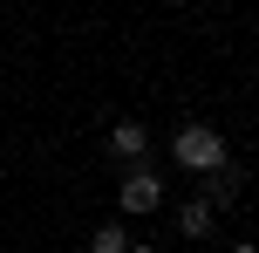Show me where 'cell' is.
<instances>
[{
    "mask_svg": "<svg viewBox=\"0 0 259 253\" xmlns=\"http://www.w3.org/2000/svg\"><path fill=\"white\" fill-rule=\"evenodd\" d=\"M109 151H116V158H143V151H150V130H143L137 117L109 123Z\"/></svg>",
    "mask_w": 259,
    "mask_h": 253,
    "instance_id": "3957f363",
    "label": "cell"
},
{
    "mask_svg": "<svg viewBox=\"0 0 259 253\" xmlns=\"http://www.w3.org/2000/svg\"><path fill=\"white\" fill-rule=\"evenodd\" d=\"M232 192H239V171H232V164H225V171H211V178H205V192H198V199H205L211 212H219V205L232 199Z\"/></svg>",
    "mask_w": 259,
    "mask_h": 253,
    "instance_id": "5b68a950",
    "label": "cell"
},
{
    "mask_svg": "<svg viewBox=\"0 0 259 253\" xmlns=\"http://www.w3.org/2000/svg\"><path fill=\"white\" fill-rule=\"evenodd\" d=\"M130 253H157V246H130Z\"/></svg>",
    "mask_w": 259,
    "mask_h": 253,
    "instance_id": "ba28073f",
    "label": "cell"
},
{
    "mask_svg": "<svg viewBox=\"0 0 259 253\" xmlns=\"http://www.w3.org/2000/svg\"><path fill=\"white\" fill-rule=\"evenodd\" d=\"M116 205L123 212H157V205H164V178L157 171H130L123 192H116Z\"/></svg>",
    "mask_w": 259,
    "mask_h": 253,
    "instance_id": "7a4b0ae2",
    "label": "cell"
},
{
    "mask_svg": "<svg viewBox=\"0 0 259 253\" xmlns=\"http://www.w3.org/2000/svg\"><path fill=\"white\" fill-rule=\"evenodd\" d=\"M170 164H184V171H198V178L225 171V137L211 130V123H184V130L170 137Z\"/></svg>",
    "mask_w": 259,
    "mask_h": 253,
    "instance_id": "6da1fadb",
    "label": "cell"
},
{
    "mask_svg": "<svg viewBox=\"0 0 259 253\" xmlns=\"http://www.w3.org/2000/svg\"><path fill=\"white\" fill-rule=\"evenodd\" d=\"M211 219H219V212H211L205 199H184V205H178V226L191 233V240H205V233H211Z\"/></svg>",
    "mask_w": 259,
    "mask_h": 253,
    "instance_id": "277c9868",
    "label": "cell"
},
{
    "mask_svg": "<svg viewBox=\"0 0 259 253\" xmlns=\"http://www.w3.org/2000/svg\"><path fill=\"white\" fill-rule=\"evenodd\" d=\"M225 253H259V246H252V240H239V246H225Z\"/></svg>",
    "mask_w": 259,
    "mask_h": 253,
    "instance_id": "52a82bcc",
    "label": "cell"
},
{
    "mask_svg": "<svg viewBox=\"0 0 259 253\" xmlns=\"http://www.w3.org/2000/svg\"><path fill=\"white\" fill-rule=\"evenodd\" d=\"M89 253H130V233H123V219L96 226V233H89Z\"/></svg>",
    "mask_w": 259,
    "mask_h": 253,
    "instance_id": "8992f818",
    "label": "cell"
}]
</instances>
